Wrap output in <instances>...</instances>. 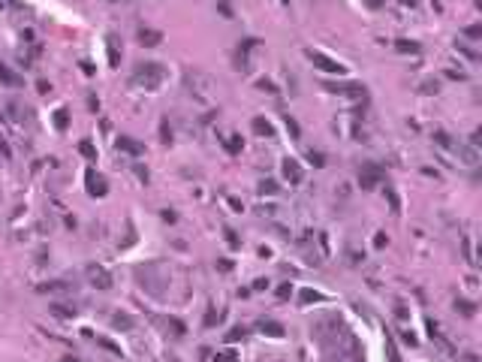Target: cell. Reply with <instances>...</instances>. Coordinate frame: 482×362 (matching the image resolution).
I'll return each instance as SVG.
<instances>
[{"mask_svg": "<svg viewBox=\"0 0 482 362\" xmlns=\"http://www.w3.org/2000/svg\"><path fill=\"white\" fill-rule=\"evenodd\" d=\"M136 88H148V91H154V88H160V85L166 82V70L160 64H154V61H145L142 66H136L133 70V79H130Z\"/></svg>", "mask_w": 482, "mask_h": 362, "instance_id": "cell-1", "label": "cell"}, {"mask_svg": "<svg viewBox=\"0 0 482 362\" xmlns=\"http://www.w3.org/2000/svg\"><path fill=\"white\" fill-rule=\"evenodd\" d=\"M187 82H190L193 97L199 100V103H214V79H211V76H205V73H190Z\"/></svg>", "mask_w": 482, "mask_h": 362, "instance_id": "cell-2", "label": "cell"}, {"mask_svg": "<svg viewBox=\"0 0 482 362\" xmlns=\"http://www.w3.org/2000/svg\"><path fill=\"white\" fill-rule=\"evenodd\" d=\"M308 58H311V64L316 66V70H323V73H337V76L344 73V66L337 61H332V58H326L323 51H308Z\"/></svg>", "mask_w": 482, "mask_h": 362, "instance_id": "cell-3", "label": "cell"}, {"mask_svg": "<svg viewBox=\"0 0 482 362\" xmlns=\"http://www.w3.org/2000/svg\"><path fill=\"white\" fill-rule=\"evenodd\" d=\"M84 272H87V281H91V287H97V290H109V287H112V275L105 272L103 266H87Z\"/></svg>", "mask_w": 482, "mask_h": 362, "instance_id": "cell-4", "label": "cell"}, {"mask_svg": "<svg viewBox=\"0 0 482 362\" xmlns=\"http://www.w3.org/2000/svg\"><path fill=\"white\" fill-rule=\"evenodd\" d=\"M377 181H383V169L374 166V163H365L362 172H359V184L365 191H371V187H377Z\"/></svg>", "mask_w": 482, "mask_h": 362, "instance_id": "cell-5", "label": "cell"}, {"mask_svg": "<svg viewBox=\"0 0 482 362\" xmlns=\"http://www.w3.org/2000/svg\"><path fill=\"white\" fill-rule=\"evenodd\" d=\"M332 94H344V97H353V100H362L365 97V85L359 82H344V85H326Z\"/></svg>", "mask_w": 482, "mask_h": 362, "instance_id": "cell-6", "label": "cell"}, {"mask_svg": "<svg viewBox=\"0 0 482 362\" xmlns=\"http://www.w3.org/2000/svg\"><path fill=\"white\" fill-rule=\"evenodd\" d=\"M87 193L91 196H105L109 193V184H105V178L100 175V172H94V169H87Z\"/></svg>", "mask_w": 482, "mask_h": 362, "instance_id": "cell-7", "label": "cell"}, {"mask_svg": "<svg viewBox=\"0 0 482 362\" xmlns=\"http://www.w3.org/2000/svg\"><path fill=\"white\" fill-rule=\"evenodd\" d=\"M283 175H287L290 184H301V181H305V169L298 166L295 157H287V160H283Z\"/></svg>", "mask_w": 482, "mask_h": 362, "instance_id": "cell-8", "label": "cell"}, {"mask_svg": "<svg viewBox=\"0 0 482 362\" xmlns=\"http://www.w3.org/2000/svg\"><path fill=\"white\" fill-rule=\"evenodd\" d=\"M118 151H127L130 157H142V154H145V145L130 139V136H121V139H118Z\"/></svg>", "mask_w": 482, "mask_h": 362, "instance_id": "cell-9", "label": "cell"}, {"mask_svg": "<svg viewBox=\"0 0 482 362\" xmlns=\"http://www.w3.org/2000/svg\"><path fill=\"white\" fill-rule=\"evenodd\" d=\"M0 82L9 85V88H21V85H24V79L15 73L12 66H6V64H0Z\"/></svg>", "mask_w": 482, "mask_h": 362, "instance_id": "cell-10", "label": "cell"}, {"mask_svg": "<svg viewBox=\"0 0 482 362\" xmlns=\"http://www.w3.org/2000/svg\"><path fill=\"white\" fill-rule=\"evenodd\" d=\"M251 130L256 133V136H274V124L269 118H262V115H256L253 121H251Z\"/></svg>", "mask_w": 482, "mask_h": 362, "instance_id": "cell-11", "label": "cell"}, {"mask_svg": "<svg viewBox=\"0 0 482 362\" xmlns=\"http://www.w3.org/2000/svg\"><path fill=\"white\" fill-rule=\"evenodd\" d=\"M160 40H163V33H160V30H151V27H142L139 30V43L142 45H160Z\"/></svg>", "mask_w": 482, "mask_h": 362, "instance_id": "cell-12", "label": "cell"}, {"mask_svg": "<svg viewBox=\"0 0 482 362\" xmlns=\"http://www.w3.org/2000/svg\"><path fill=\"white\" fill-rule=\"evenodd\" d=\"M259 332L262 335H272V338H283V326L274 323V320H262L259 323Z\"/></svg>", "mask_w": 482, "mask_h": 362, "instance_id": "cell-13", "label": "cell"}, {"mask_svg": "<svg viewBox=\"0 0 482 362\" xmlns=\"http://www.w3.org/2000/svg\"><path fill=\"white\" fill-rule=\"evenodd\" d=\"M51 314H55V317H63V320H73V317H76V308H73V305L51 302Z\"/></svg>", "mask_w": 482, "mask_h": 362, "instance_id": "cell-14", "label": "cell"}, {"mask_svg": "<svg viewBox=\"0 0 482 362\" xmlns=\"http://www.w3.org/2000/svg\"><path fill=\"white\" fill-rule=\"evenodd\" d=\"M112 323H115V329H121V332L133 329V317H130V314H115V317H112Z\"/></svg>", "mask_w": 482, "mask_h": 362, "instance_id": "cell-15", "label": "cell"}, {"mask_svg": "<svg viewBox=\"0 0 482 362\" xmlns=\"http://www.w3.org/2000/svg\"><path fill=\"white\" fill-rule=\"evenodd\" d=\"M55 127H58L61 133L69 127V109H58V112H55Z\"/></svg>", "mask_w": 482, "mask_h": 362, "instance_id": "cell-16", "label": "cell"}, {"mask_svg": "<svg viewBox=\"0 0 482 362\" xmlns=\"http://www.w3.org/2000/svg\"><path fill=\"white\" fill-rule=\"evenodd\" d=\"M298 299H301V305H314V302H319L323 296H319L316 290H301V293H298Z\"/></svg>", "mask_w": 482, "mask_h": 362, "instance_id": "cell-17", "label": "cell"}, {"mask_svg": "<svg viewBox=\"0 0 482 362\" xmlns=\"http://www.w3.org/2000/svg\"><path fill=\"white\" fill-rule=\"evenodd\" d=\"M79 151L84 154V157H87V160H97V148H94V142H87V139H82V142H79Z\"/></svg>", "mask_w": 482, "mask_h": 362, "instance_id": "cell-18", "label": "cell"}, {"mask_svg": "<svg viewBox=\"0 0 482 362\" xmlns=\"http://www.w3.org/2000/svg\"><path fill=\"white\" fill-rule=\"evenodd\" d=\"M386 356H389V362H401V356H398V350H395V341H392L389 332H386Z\"/></svg>", "mask_w": 482, "mask_h": 362, "instance_id": "cell-19", "label": "cell"}, {"mask_svg": "<svg viewBox=\"0 0 482 362\" xmlns=\"http://www.w3.org/2000/svg\"><path fill=\"white\" fill-rule=\"evenodd\" d=\"M395 48H398V51H404V55H416V51H419V43H407V40H398V43H395Z\"/></svg>", "mask_w": 482, "mask_h": 362, "instance_id": "cell-20", "label": "cell"}, {"mask_svg": "<svg viewBox=\"0 0 482 362\" xmlns=\"http://www.w3.org/2000/svg\"><path fill=\"white\" fill-rule=\"evenodd\" d=\"M226 151L229 154H241V136H229V139H226Z\"/></svg>", "mask_w": 482, "mask_h": 362, "instance_id": "cell-21", "label": "cell"}, {"mask_svg": "<svg viewBox=\"0 0 482 362\" xmlns=\"http://www.w3.org/2000/svg\"><path fill=\"white\" fill-rule=\"evenodd\" d=\"M109 64H112V66L121 64V51H118V43H115V40H109Z\"/></svg>", "mask_w": 482, "mask_h": 362, "instance_id": "cell-22", "label": "cell"}, {"mask_svg": "<svg viewBox=\"0 0 482 362\" xmlns=\"http://www.w3.org/2000/svg\"><path fill=\"white\" fill-rule=\"evenodd\" d=\"M455 311H461V314H464V317H470V314H473V311H476V308H473V305H470V302H467V299H458V302H455Z\"/></svg>", "mask_w": 482, "mask_h": 362, "instance_id": "cell-23", "label": "cell"}, {"mask_svg": "<svg viewBox=\"0 0 482 362\" xmlns=\"http://www.w3.org/2000/svg\"><path fill=\"white\" fill-rule=\"evenodd\" d=\"M214 362H238V350H223L214 356Z\"/></svg>", "mask_w": 482, "mask_h": 362, "instance_id": "cell-24", "label": "cell"}, {"mask_svg": "<svg viewBox=\"0 0 482 362\" xmlns=\"http://www.w3.org/2000/svg\"><path fill=\"white\" fill-rule=\"evenodd\" d=\"M308 160H311V163H314L316 169H323V166H326V157H323V154H319V151H314V148L308 151Z\"/></svg>", "mask_w": 482, "mask_h": 362, "instance_id": "cell-25", "label": "cell"}, {"mask_svg": "<svg viewBox=\"0 0 482 362\" xmlns=\"http://www.w3.org/2000/svg\"><path fill=\"white\" fill-rule=\"evenodd\" d=\"M244 335H247L244 326H235V329H229V332H226V341L232 344V341H238V338H244Z\"/></svg>", "mask_w": 482, "mask_h": 362, "instance_id": "cell-26", "label": "cell"}, {"mask_svg": "<svg viewBox=\"0 0 482 362\" xmlns=\"http://www.w3.org/2000/svg\"><path fill=\"white\" fill-rule=\"evenodd\" d=\"M97 344H100V347H105V350H109V353H115V356H121V347H118V344H112L109 338H97Z\"/></svg>", "mask_w": 482, "mask_h": 362, "instance_id": "cell-27", "label": "cell"}, {"mask_svg": "<svg viewBox=\"0 0 482 362\" xmlns=\"http://www.w3.org/2000/svg\"><path fill=\"white\" fill-rule=\"evenodd\" d=\"M464 37H467V40H479V37H482V24H470V27H464Z\"/></svg>", "mask_w": 482, "mask_h": 362, "instance_id": "cell-28", "label": "cell"}, {"mask_svg": "<svg viewBox=\"0 0 482 362\" xmlns=\"http://www.w3.org/2000/svg\"><path fill=\"white\" fill-rule=\"evenodd\" d=\"M214 323H217V311H214V308H208V311H205V320H202V326H205V329H214Z\"/></svg>", "mask_w": 482, "mask_h": 362, "instance_id": "cell-29", "label": "cell"}, {"mask_svg": "<svg viewBox=\"0 0 482 362\" xmlns=\"http://www.w3.org/2000/svg\"><path fill=\"white\" fill-rule=\"evenodd\" d=\"M386 196H389V202H392V212H401V199H398V193L392 191V187H386Z\"/></svg>", "mask_w": 482, "mask_h": 362, "instance_id": "cell-30", "label": "cell"}, {"mask_svg": "<svg viewBox=\"0 0 482 362\" xmlns=\"http://www.w3.org/2000/svg\"><path fill=\"white\" fill-rule=\"evenodd\" d=\"M287 130H290V136H293V139H298V136H301V130H298V121H295V118H290V115H287Z\"/></svg>", "mask_w": 482, "mask_h": 362, "instance_id": "cell-31", "label": "cell"}, {"mask_svg": "<svg viewBox=\"0 0 482 362\" xmlns=\"http://www.w3.org/2000/svg\"><path fill=\"white\" fill-rule=\"evenodd\" d=\"M259 193H262V196H265V193H269V196L277 193V184H274V181H262V184H259Z\"/></svg>", "mask_w": 482, "mask_h": 362, "instance_id": "cell-32", "label": "cell"}, {"mask_svg": "<svg viewBox=\"0 0 482 362\" xmlns=\"http://www.w3.org/2000/svg\"><path fill=\"white\" fill-rule=\"evenodd\" d=\"M223 238L229 241V248H241V241H238V235L232 233V230H223Z\"/></svg>", "mask_w": 482, "mask_h": 362, "instance_id": "cell-33", "label": "cell"}, {"mask_svg": "<svg viewBox=\"0 0 482 362\" xmlns=\"http://www.w3.org/2000/svg\"><path fill=\"white\" fill-rule=\"evenodd\" d=\"M160 139H163V142H172V130H169V124H166V121L160 124Z\"/></svg>", "mask_w": 482, "mask_h": 362, "instance_id": "cell-34", "label": "cell"}, {"mask_svg": "<svg viewBox=\"0 0 482 362\" xmlns=\"http://www.w3.org/2000/svg\"><path fill=\"white\" fill-rule=\"evenodd\" d=\"M277 296H280V299H290V296H293V284H280V287H277Z\"/></svg>", "mask_w": 482, "mask_h": 362, "instance_id": "cell-35", "label": "cell"}, {"mask_svg": "<svg viewBox=\"0 0 482 362\" xmlns=\"http://www.w3.org/2000/svg\"><path fill=\"white\" fill-rule=\"evenodd\" d=\"M422 94H437V82H431V79L422 82Z\"/></svg>", "mask_w": 482, "mask_h": 362, "instance_id": "cell-36", "label": "cell"}, {"mask_svg": "<svg viewBox=\"0 0 482 362\" xmlns=\"http://www.w3.org/2000/svg\"><path fill=\"white\" fill-rule=\"evenodd\" d=\"M259 88H262V91H269V94H274V91H277L272 79H259Z\"/></svg>", "mask_w": 482, "mask_h": 362, "instance_id": "cell-37", "label": "cell"}, {"mask_svg": "<svg viewBox=\"0 0 482 362\" xmlns=\"http://www.w3.org/2000/svg\"><path fill=\"white\" fill-rule=\"evenodd\" d=\"M434 139H437L440 145H446V148H449V145H452V139H449V136H446L443 130H437V133H434Z\"/></svg>", "mask_w": 482, "mask_h": 362, "instance_id": "cell-38", "label": "cell"}, {"mask_svg": "<svg viewBox=\"0 0 482 362\" xmlns=\"http://www.w3.org/2000/svg\"><path fill=\"white\" fill-rule=\"evenodd\" d=\"M37 91H40V94H48V91H51V85L42 79V82H37Z\"/></svg>", "mask_w": 482, "mask_h": 362, "instance_id": "cell-39", "label": "cell"}, {"mask_svg": "<svg viewBox=\"0 0 482 362\" xmlns=\"http://www.w3.org/2000/svg\"><path fill=\"white\" fill-rule=\"evenodd\" d=\"M368 9H383V0H365Z\"/></svg>", "mask_w": 482, "mask_h": 362, "instance_id": "cell-40", "label": "cell"}, {"mask_svg": "<svg viewBox=\"0 0 482 362\" xmlns=\"http://www.w3.org/2000/svg\"><path fill=\"white\" fill-rule=\"evenodd\" d=\"M217 269H220V272H229V269H232V260H217Z\"/></svg>", "mask_w": 482, "mask_h": 362, "instance_id": "cell-41", "label": "cell"}, {"mask_svg": "<svg viewBox=\"0 0 482 362\" xmlns=\"http://www.w3.org/2000/svg\"><path fill=\"white\" fill-rule=\"evenodd\" d=\"M136 175H139L142 181H148V169H145V166H136Z\"/></svg>", "mask_w": 482, "mask_h": 362, "instance_id": "cell-42", "label": "cell"}, {"mask_svg": "<svg viewBox=\"0 0 482 362\" xmlns=\"http://www.w3.org/2000/svg\"><path fill=\"white\" fill-rule=\"evenodd\" d=\"M229 205H232L235 212H241V209H244V205H241V199H235V196H229Z\"/></svg>", "mask_w": 482, "mask_h": 362, "instance_id": "cell-43", "label": "cell"}, {"mask_svg": "<svg viewBox=\"0 0 482 362\" xmlns=\"http://www.w3.org/2000/svg\"><path fill=\"white\" fill-rule=\"evenodd\" d=\"M401 338H404L407 344H416V335H413V332H401Z\"/></svg>", "mask_w": 482, "mask_h": 362, "instance_id": "cell-44", "label": "cell"}, {"mask_svg": "<svg viewBox=\"0 0 482 362\" xmlns=\"http://www.w3.org/2000/svg\"><path fill=\"white\" fill-rule=\"evenodd\" d=\"M265 287H269V281H265V278H259V281L253 284V290H265Z\"/></svg>", "mask_w": 482, "mask_h": 362, "instance_id": "cell-45", "label": "cell"}, {"mask_svg": "<svg viewBox=\"0 0 482 362\" xmlns=\"http://www.w3.org/2000/svg\"><path fill=\"white\" fill-rule=\"evenodd\" d=\"M63 362H82V359H76V356H63Z\"/></svg>", "mask_w": 482, "mask_h": 362, "instance_id": "cell-46", "label": "cell"}, {"mask_svg": "<svg viewBox=\"0 0 482 362\" xmlns=\"http://www.w3.org/2000/svg\"><path fill=\"white\" fill-rule=\"evenodd\" d=\"M401 3H404V6H416V0H401Z\"/></svg>", "mask_w": 482, "mask_h": 362, "instance_id": "cell-47", "label": "cell"}, {"mask_svg": "<svg viewBox=\"0 0 482 362\" xmlns=\"http://www.w3.org/2000/svg\"><path fill=\"white\" fill-rule=\"evenodd\" d=\"M280 3H290V0H280Z\"/></svg>", "mask_w": 482, "mask_h": 362, "instance_id": "cell-48", "label": "cell"}]
</instances>
